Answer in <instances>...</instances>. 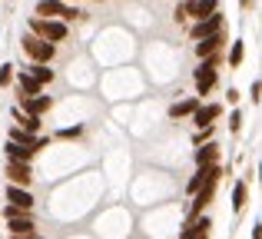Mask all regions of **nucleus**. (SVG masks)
I'll list each match as a JSON object with an SVG mask.
<instances>
[{
	"label": "nucleus",
	"mask_w": 262,
	"mask_h": 239,
	"mask_svg": "<svg viewBox=\"0 0 262 239\" xmlns=\"http://www.w3.org/2000/svg\"><path fill=\"white\" fill-rule=\"evenodd\" d=\"M219 156H223L219 143H206V146H196L192 160H196V166H216V163H219Z\"/></svg>",
	"instance_id": "16"
},
{
	"label": "nucleus",
	"mask_w": 262,
	"mask_h": 239,
	"mask_svg": "<svg viewBox=\"0 0 262 239\" xmlns=\"http://www.w3.org/2000/svg\"><path fill=\"white\" fill-rule=\"evenodd\" d=\"M4 153H7V160H13V163H30L33 156H37L30 146H24V143H13V140H7Z\"/></svg>",
	"instance_id": "19"
},
{
	"label": "nucleus",
	"mask_w": 262,
	"mask_h": 239,
	"mask_svg": "<svg viewBox=\"0 0 262 239\" xmlns=\"http://www.w3.org/2000/svg\"><path fill=\"white\" fill-rule=\"evenodd\" d=\"M7 203L27 209V213H33V206H37V200H33L30 189H27V186H13V183H7Z\"/></svg>",
	"instance_id": "11"
},
{
	"label": "nucleus",
	"mask_w": 262,
	"mask_h": 239,
	"mask_svg": "<svg viewBox=\"0 0 262 239\" xmlns=\"http://www.w3.org/2000/svg\"><path fill=\"white\" fill-rule=\"evenodd\" d=\"M246 203H249V180H236V186H232V213H243Z\"/></svg>",
	"instance_id": "20"
},
{
	"label": "nucleus",
	"mask_w": 262,
	"mask_h": 239,
	"mask_svg": "<svg viewBox=\"0 0 262 239\" xmlns=\"http://www.w3.org/2000/svg\"><path fill=\"white\" fill-rule=\"evenodd\" d=\"M219 176H223V163H216V166H196V173H192L189 183H186V193L196 196L199 189H206L209 183H219Z\"/></svg>",
	"instance_id": "5"
},
{
	"label": "nucleus",
	"mask_w": 262,
	"mask_h": 239,
	"mask_svg": "<svg viewBox=\"0 0 262 239\" xmlns=\"http://www.w3.org/2000/svg\"><path fill=\"white\" fill-rule=\"evenodd\" d=\"M37 17L63 20V24H70V20H80L83 13H80L77 7H70L67 0H40V4H37Z\"/></svg>",
	"instance_id": "4"
},
{
	"label": "nucleus",
	"mask_w": 262,
	"mask_h": 239,
	"mask_svg": "<svg viewBox=\"0 0 262 239\" xmlns=\"http://www.w3.org/2000/svg\"><path fill=\"white\" fill-rule=\"evenodd\" d=\"M183 10H186V17H189L192 24H199V20L219 13V0H183Z\"/></svg>",
	"instance_id": "7"
},
{
	"label": "nucleus",
	"mask_w": 262,
	"mask_h": 239,
	"mask_svg": "<svg viewBox=\"0 0 262 239\" xmlns=\"http://www.w3.org/2000/svg\"><path fill=\"white\" fill-rule=\"evenodd\" d=\"M7 233H10V239L33 236V233H37V220H33V213H24V216H17V220H7Z\"/></svg>",
	"instance_id": "10"
},
{
	"label": "nucleus",
	"mask_w": 262,
	"mask_h": 239,
	"mask_svg": "<svg viewBox=\"0 0 262 239\" xmlns=\"http://www.w3.org/2000/svg\"><path fill=\"white\" fill-rule=\"evenodd\" d=\"M239 7H243V10H249V7H252V0H239Z\"/></svg>",
	"instance_id": "31"
},
{
	"label": "nucleus",
	"mask_w": 262,
	"mask_h": 239,
	"mask_svg": "<svg viewBox=\"0 0 262 239\" xmlns=\"http://www.w3.org/2000/svg\"><path fill=\"white\" fill-rule=\"evenodd\" d=\"M226 44H229V40H226V30L216 33V37H206V40H199V44H196V57H199V60L216 57V53H223Z\"/></svg>",
	"instance_id": "13"
},
{
	"label": "nucleus",
	"mask_w": 262,
	"mask_h": 239,
	"mask_svg": "<svg viewBox=\"0 0 262 239\" xmlns=\"http://www.w3.org/2000/svg\"><path fill=\"white\" fill-rule=\"evenodd\" d=\"M212 220L209 216H199V220H186V226L179 229V239H209Z\"/></svg>",
	"instance_id": "12"
},
{
	"label": "nucleus",
	"mask_w": 262,
	"mask_h": 239,
	"mask_svg": "<svg viewBox=\"0 0 262 239\" xmlns=\"http://www.w3.org/2000/svg\"><path fill=\"white\" fill-rule=\"evenodd\" d=\"M27 209H20V206H10V203H7L4 206V220H17V216H24Z\"/></svg>",
	"instance_id": "27"
},
{
	"label": "nucleus",
	"mask_w": 262,
	"mask_h": 239,
	"mask_svg": "<svg viewBox=\"0 0 262 239\" xmlns=\"http://www.w3.org/2000/svg\"><path fill=\"white\" fill-rule=\"evenodd\" d=\"M24 239H43V236H40V233H33V236H24Z\"/></svg>",
	"instance_id": "33"
},
{
	"label": "nucleus",
	"mask_w": 262,
	"mask_h": 239,
	"mask_svg": "<svg viewBox=\"0 0 262 239\" xmlns=\"http://www.w3.org/2000/svg\"><path fill=\"white\" fill-rule=\"evenodd\" d=\"M223 120V103H203L196 113H192V126L206 129V126H216Z\"/></svg>",
	"instance_id": "8"
},
{
	"label": "nucleus",
	"mask_w": 262,
	"mask_h": 239,
	"mask_svg": "<svg viewBox=\"0 0 262 239\" xmlns=\"http://www.w3.org/2000/svg\"><path fill=\"white\" fill-rule=\"evenodd\" d=\"M223 30H226V17H223V10H219V13H212V17L199 20V24H192V27H189V37L199 44V40L216 37V33H223Z\"/></svg>",
	"instance_id": "6"
},
{
	"label": "nucleus",
	"mask_w": 262,
	"mask_h": 239,
	"mask_svg": "<svg viewBox=\"0 0 262 239\" xmlns=\"http://www.w3.org/2000/svg\"><path fill=\"white\" fill-rule=\"evenodd\" d=\"M243 60H246V40H232L229 53H226V63H229L232 70H239V67H243Z\"/></svg>",
	"instance_id": "21"
},
{
	"label": "nucleus",
	"mask_w": 262,
	"mask_h": 239,
	"mask_svg": "<svg viewBox=\"0 0 262 239\" xmlns=\"http://www.w3.org/2000/svg\"><path fill=\"white\" fill-rule=\"evenodd\" d=\"M252 239H262V223H256V226H252Z\"/></svg>",
	"instance_id": "30"
},
{
	"label": "nucleus",
	"mask_w": 262,
	"mask_h": 239,
	"mask_svg": "<svg viewBox=\"0 0 262 239\" xmlns=\"http://www.w3.org/2000/svg\"><path fill=\"white\" fill-rule=\"evenodd\" d=\"M17 93L20 97H40V93H43V83L33 80L27 70H17Z\"/></svg>",
	"instance_id": "17"
},
{
	"label": "nucleus",
	"mask_w": 262,
	"mask_h": 239,
	"mask_svg": "<svg viewBox=\"0 0 262 239\" xmlns=\"http://www.w3.org/2000/svg\"><path fill=\"white\" fill-rule=\"evenodd\" d=\"M219 67H223V53L199 60V67L192 70V83H196V97L199 100L209 97V93L216 90V83H219Z\"/></svg>",
	"instance_id": "1"
},
{
	"label": "nucleus",
	"mask_w": 262,
	"mask_h": 239,
	"mask_svg": "<svg viewBox=\"0 0 262 239\" xmlns=\"http://www.w3.org/2000/svg\"><path fill=\"white\" fill-rule=\"evenodd\" d=\"M24 70L27 73H30V77L33 80H40V83H53V70H50V67H47V63H30V67H24Z\"/></svg>",
	"instance_id": "22"
},
{
	"label": "nucleus",
	"mask_w": 262,
	"mask_h": 239,
	"mask_svg": "<svg viewBox=\"0 0 262 239\" xmlns=\"http://www.w3.org/2000/svg\"><path fill=\"white\" fill-rule=\"evenodd\" d=\"M67 4H70V0H67Z\"/></svg>",
	"instance_id": "34"
},
{
	"label": "nucleus",
	"mask_w": 262,
	"mask_h": 239,
	"mask_svg": "<svg viewBox=\"0 0 262 239\" xmlns=\"http://www.w3.org/2000/svg\"><path fill=\"white\" fill-rule=\"evenodd\" d=\"M203 106V100L199 97H186V100H176L173 106H169V120H183V117H189L192 120V113Z\"/></svg>",
	"instance_id": "15"
},
{
	"label": "nucleus",
	"mask_w": 262,
	"mask_h": 239,
	"mask_svg": "<svg viewBox=\"0 0 262 239\" xmlns=\"http://www.w3.org/2000/svg\"><path fill=\"white\" fill-rule=\"evenodd\" d=\"M17 106H20L24 113H30V117H43V113L53 106V100H50V97H43V93H40V97H20V103H17Z\"/></svg>",
	"instance_id": "14"
},
{
	"label": "nucleus",
	"mask_w": 262,
	"mask_h": 239,
	"mask_svg": "<svg viewBox=\"0 0 262 239\" xmlns=\"http://www.w3.org/2000/svg\"><path fill=\"white\" fill-rule=\"evenodd\" d=\"M24 53L30 57V63H53V57H57V44H50V40L37 37V33H24Z\"/></svg>",
	"instance_id": "2"
},
{
	"label": "nucleus",
	"mask_w": 262,
	"mask_h": 239,
	"mask_svg": "<svg viewBox=\"0 0 262 239\" xmlns=\"http://www.w3.org/2000/svg\"><path fill=\"white\" fill-rule=\"evenodd\" d=\"M259 186H262V160H259Z\"/></svg>",
	"instance_id": "32"
},
{
	"label": "nucleus",
	"mask_w": 262,
	"mask_h": 239,
	"mask_svg": "<svg viewBox=\"0 0 262 239\" xmlns=\"http://www.w3.org/2000/svg\"><path fill=\"white\" fill-rule=\"evenodd\" d=\"M27 27H30V33L50 40V44H63V40L70 37V27H67L63 20H47V17H37V13L30 17V24H27Z\"/></svg>",
	"instance_id": "3"
},
{
	"label": "nucleus",
	"mask_w": 262,
	"mask_h": 239,
	"mask_svg": "<svg viewBox=\"0 0 262 239\" xmlns=\"http://www.w3.org/2000/svg\"><path fill=\"white\" fill-rule=\"evenodd\" d=\"M7 183H13V186H27L30 189V183H33V169H30V163H13V160H7Z\"/></svg>",
	"instance_id": "9"
},
{
	"label": "nucleus",
	"mask_w": 262,
	"mask_h": 239,
	"mask_svg": "<svg viewBox=\"0 0 262 239\" xmlns=\"http://www.w3.org/2000/svg\"><path fill=\"white\" fill-rule=\"evenodd\" d=\"M229 133H239V129H243V110H239V106H232V113H229Z\"/></svg>",
	"instance_id": "25"
},
{
	"label": "nucleus",
	"mask_w": 262,
	"mask_h": 239,
	"mask_svg": "<svg viewBox=\"0 0 262 239\" xmlns=\"http://www.w3.org/2000/svg\"><path fill=\"white\" fill-rule=\"evenodd\" d=\"M10 117L17 120V126H20V129H27V133L40 136V126H43V123H40V117H30V113H24L20 106H13V110H10Z\"/></svg>",
	"instance_id": "18"
},
{
	"label": "nucleus",
	"mask_w": 262,
	"mask_h": 239,
	"mask_svg": "<svg viewBox=\"0 0 262 239\" xmlns=\"http://www.w3.org/2000/svg\"><path fill=\"white\" fill-rule=\"evenodd\" d=\"M10 83H17V67L0 63V86H10Z\"/></svg>",
	"instance_id": "23"
},
{
	"label": "nucleus",
	"mask_w": 262,
	"mask_h": 239,
	"mask_svg": "<svg viewBox=\"0 0 262 239\" xmlns=\"http://www.w3.org/2000/svg\"><path fill=\"white\" fill-rule=\"evenodd\" d=\"M80 133H83V126H67V129H60L57 136H60V140H77Z\"/></svg>",
	"instance_id": "26"
},
{
	"label": "nucleus",
	"mask_w": 262,
	"mask_h": 239,
	"mask_svg": "<svg viewBox=\"0 0 262 239\" xmlns=\"http://www.w3.org/2000/svg\"><path fill=\"white\" fill-rule=\"evenodd\" d=\"M206 143H212V126L196 129V133H192V146H206Z\"/></svg>",
	"instance_id": "24"
},
{
	"label": "nucleus",
	"mask_w": 262,
	"mask_h": 239,
	"mask_svg": "<svg viewBox=\"0 0 262 239\" xmlns=\"http://www.w3.org/2000/svg\"><path fill=\"white\" fill-rule=\"evenodd\" d=\"M226 103H232V106L239 103V90H236V86H229V90H226Z\"/></svg>",
	"instance_id": "29"
},
{
	"label": "nucleus",
	"mask_w": 262,
	"mask_h": 239,
	"mask_svg": "<svg viewBox=\"0 0 262 239\" xmlns=\"http://www.w3.org/2000/svg\"><path fill=\"white\" fill-rule=\"evenodd\" d=\"M249 100H252V103H259V100H262V80H256V83L249 86Z\"/></svg>",
	"instance_id": "28"
}]
</instances>
